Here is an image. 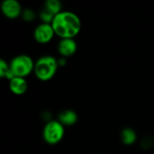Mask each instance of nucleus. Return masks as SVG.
Instances as JSON below:
<instances>
[{"label": "nucleus", "mask_w": 154, "mask_h": 154, "mask_svg": "<svg viewBox=\"0 0 154 154\" xmlns=\"http://www.w3.org/2000/svg\"><path fill=\"white\" fill-rule=\"evenodd\" d=\"M1 11L5 17L15 19L22 14L23 8L17 0H5L1 4Z\"/></svg>", "instance_id": "6"}, {"label": "nucleus", "mask_w": 154, "mask_h": 154, "mask_svg": "<svg viewBox=\"0 0 154 154\" xmlns=\"http://www.w3.org/2000/svg\"><path fill=\"white\" fill-rule=\"evenodd\" d=\"M21 16L23 19V21H25L27 23H30V22H32L35 19V13L32 9L27 8V9L23 10V13H22Z\"/></svg>", "instance_id": "13"}, {"label": "nucleus", "mask_w": 154, "mask_h": 154, "mask_svg": "<svg viewBox=\"0 0 154 154\" xmlns=\"http://www.w3.org/2000/svg\"><path fill=\"white\" fill-rule=\"evenodd\" d=\"M58 68V60L53 56L45 55L36 60L33 72L41 81H49L55 76Z\"/></svg>", "instance_id": "2"}, {"label": "nucleus", "mask_w": 154, "mask_h": 154, "mask_svg": "<svg viewBox=\"0 0 154 154\" xmlns=\"http://www.w3.org/2000/svg\"><path fill=\"white\" fill-rule=\"evenodd\" d=\"M64 125L59 121L51 120L46 123L42 132V137L48 144H57L64 137L65 129Z\"/></svg>", "instance_id": "4"}, {"label": "nucleus", "mask_w": 154, "mask_h": 154, "mask_svg": "<svg viewBox=\"0 0 154 154\" xmlns=\"http://www.w3.org/2000/svg\"><path fill=\"white\" fill-rule=\"evenodd\" d=\"M121 140L125 145H132L137 140V134L133 128L126 127L121 132Z\"/></svg>", "instance_id": "10"}, {"label": "nucleus", "mask_w": 154, "mask_h": 154, "mask_svg": "<svg viewBox=\"0 0 154 154\" xmlns=\"http://www.w3.org/2000/svg\"><path fill=\"white\" fill-rule=\"evenodd\" d=\"M61 3L60 0H47L45 2V9L56 15L61 12Z\"/></svg>", "instance_id": "11"}, {"label": "nucleus", "mask_w": 154, "mask_h": 154, "mask_svg": "<svg viewBox=\"0 0 154 154\" xmlns=\"http://www.w3.org/2000/svg\"><path fill=\"white\" fill-rule=\"evenodd\" d=\"M55 35L54 29L51 23H40L33 32V37L34 40L42 44L47 43L51 42Z\"/></svg>", "instance_id": "5"}, {"label": "nucleus", "mask_w": 154, "mask_h": 154, "mask_svg": "<svg viewBox=\"0 0 154 154\" xmlns=\"http://www.w3.org/2000/svg\"><path fill=\"white\" fill-rule=\"evenodd\" d=\"M9 88L13 94L16 96H22L28 89V82L24 78L14 77L9 81Z\"/></svg>", "instance_id": "8"}, {"label": "nucleus", "mask_w": 154, "mask_h": 154, "mask_svg": "<svg viewBox=\"0 0 154 154\" xmlns=\"http://www.w3.org/2000/svg\"><path fill=\"white\" fill-rule=\"evenodd\" d=\"M66 63H67L66 58L61 57V58H59V59H58V64H59V67H60H60H63V66H65V65H66Z\"/></svg>", "instance_id": "15"}, {"label": "nucleus", "mask_w": 154, "mask_h": 154, "mask_svg": "<svg viewBox=\"0 0 154 154\" xmlns=\"http://www.w3.org/2000/svg\"><path fill=\"white\" fill-rule=\"evenodd\" d=\"M10 70V64H8L5 60H0V77L5 78L6 73Z\"/></svg>", "instance_id": "14"}, {"label": "nucleus", "mask_w": 154, "mask_h": 154, "mask_svg": "<svg viewBox=\"0 0 154 154\" xmlns=\"http://www.w3.org/2000/svg\"><path fill=\"white\" fill-rule=\"evenodd\" d=\"M78 46L74 39H61L58 44V51L61 57L67 58L75 54Z\"/></svg>", "instance_id": "7"}, {"label": "nucleus", "mask_w": 154, "mask_h": 154, "mask_svg": "<svg viewBox=\"0 0 154 154\" xmlns=\"http://www.w3.org/2000/svg\"><path fill=\"white\" fill-rule=\"evenodd\" d=\"M54 17H55V15L52 14L48 10H46L45 8L43 10H42L41 13H40V19L42 20V22L43 23H51V24Z\"/></svg>", "instance_id": "12"}, {"label": "nucleus", "mask_w": 154, "mask_h": 154, "mask_svg": "<svg viewBox=\"0 0 154 154\" xmlns=\"http://www.w3.org/2000/svg\"><path fill=\"white\" fill-rule=\"evenodd\" d=\"M58 121L64 126H71L78 122V115L73 110L66 109L59 114Z\"/></svg>", "instance_id": "9"}, {"label": "nucleus", "mask_w": 154, "mask_h": 154, "mask_svg": "<svg viewBox=\"0 0 154 154\" xmlns=\"http://www.w3.org/2000/svg\"><path fill=\"white\" fill-rule=\"evenodd\" d=\"M51 25L60 39H74L81 30L80 18L70 11H61L56 14Z\"/></svg>", "instance_id": "1"}, {"label": "nucleus", "mask_w": 154, "mask_h": 154, "mask_svg": "<svg viewBox=\"0 0 154 154\" xmlns=\"http://www.w3.org/2000/svg\"><path fill=\"white\" fill-rule=\"evenodd\" d=\"M9 64L10 69L15 77L25 78L34 71L35 62H33L32 59L26 54L15 56Z\"/></svg>", "instance_id": "3"}]
</instances>
